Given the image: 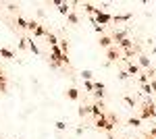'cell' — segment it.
Listing matches in <instances>:
<instances>
[{"instance_id":"cell-42","label":"cell","mask_w":156,"mask_h":139,"mask_svg":"<svg viewBox=\"0 0 156 139\" xmlns=\"http://www.w3.org/2000/svg\"><path fill=\"white\" fill-rule=\"evenodd\" d=\"M0 21H2V15H0Z\"/></svg>"},{"instance_id":"cell-21","label":"cell","mask_w":156,"mask_h":139,"mask_svg":"<svg viewBox=\"0 0 156 139\" xmlns=\"http://www.w3.org/2000/svg\"><path fill=\"white\" fill-rule=\"evenodd\" d=\"M67 21L71 25H77L79 23V15H77V12H69V15H67Z\"/></svg>"},{"instance_id":"cell-39","label":"cell","mask_w":156,"mask_h":139,"mask_svg":"<svg viewBox=\"0 0 156 139\" xmlns=\"http://www.w3.org/2000/svg\"><path fill=\"white\" fill-rule=\"evenodd\" d=\"M9 11L15 12V11H17V4H12V2H11V4H9Z\"/></svg>"},{"instance_id":"cell-1","label":"cell","mask_w":156,"mask_h":139,"mask_svg":"<svg viewBox=\"0 0 156 139\" xmlns=\"http://www.w3.org/2000/svg\"><path fill=\"white\" fill-rule=\"evenodd\" d=\"M154 114H156V104H154V102H150V100L144 102L142 108H140V118H142V120H148V118L154 120Z\"/></svg>"},{"instance_id":"cell-23","label":"cell","mask_w":156,"mask_h":139,"mask_svg":"<svg viewBox=\"0 0 156 139\" xmlns=\"http://www.w3.org/2000/svg\"><path fill=\"white\" fill-rule=\"evenodd\" d=\"M58 48L62 54H69V42L67 40H58Z\"/></svg>"},{"instance_id":"cell-30","label":"cell","mask_w":156,"mask_h":139,"mask_svg":"<svg viewBox=\"0 0 156 139\" xmlns=\"http://www.w3.org/2000/svg\"><path fill=\"white\" fill-rule=\"evenodd\" d=\"M37 25H40L37 21H29V23H27V31H31V33H34V29H36Z\"/></svg>"},{"instance_id":"cell-6","label":"cell","mask_w":156,"mask_h":139,"mask_svg":"<svg viewBox=\"0 0 156 139\" xmlns=\"http://www.w3.org/2000/svg\"><path fill=\"white\" fill-rule=\"evenodd\" d=\"M125 37H129L127 29H115V31H112V35H110V40H112V44H115V46H117V44H121Z\"/></svg>"},{"instance_id":"cell-43","label":"cell","mask_w":156,"mask_h":139,"mask_svg":"<svg viewBox=\"0 0 156 139\" xmlns=\"http://www.w3.org/2000/svg\"><path fill=\"white\" fill-rule=\"evenodd\" d=\"M154 54H156V48H154Z\"/></svg>"},{"instance_id":"cell-44","label":"cell","mask_w":156,"mask_h":139,"mask_svg":"<svg viewBox=\"0 0 156 139\" xmlns=\"http://www.w3.org/2000/svg\"><path fill=\"white\" fill-rule=\"evenodd\" d=\"M154 71H156V69H154Z\"/></svg>"},{"instance_id":"cell-36","label":"cell","mask_w":156,"mask_h":139,"mask_svg":"<svg viewBox=\"0 0 156 139\" xmlns=\"http://www.w3.org/2000/svg\"><path fill=\"white\" fill-rule=\"evenodd\" d=\"M148 135H150V137H154V139H156V125H154V127H152V129H150V131H148Z\"/></svg>"},{"instance_id":"cell-20","label":"cell","mask_w":156,"mask_h":139,"mask_svg":"<svg viewBox=\"0 0 156 139\" xmlns=\"http://www.w3.org/2000/svg\"><path fill=\"white\" fill-rule=\"evenodd\" d=\"M106 118H108V123H110V125H115V127L119 125V116L115 114V112H106Z\"/></svg>"},{"instance_id":"cell-8","label":"cell","mask_w":156,"mask_h":139,"mask_svg":"<svg viewBox=\"0 0 156 139\" xmlns=\"http://www.w3.org/2000/svg\"><path fill=\"white\" fill-rule=\"evenodd\" d=\"M117 48H119L121 52H127V50H133V48H135V44H133L131 37H125L121 44H117Z\"/></svg>"},{"instance_id":"cell-32","label":"cell","mask_w":156,"mask_h":139,"mask_svg":"<svg viewBox=\"0 0 156 139\" xmlns=\"http://www.w3.org/2000/svg\"><path fill=\"white\" fill-rule=\"evenodd\" d=\"M83 87L87 92H94V81H83Z\"/></svg>"},{"instance_id":"cell-19","label":"cell","mask_w":156,"mask_h":139,"mask_svg":"<svg viewBox=\"0 0 156 139\" xmlns=\"http://www.w3.org/2000/svg\"><path fill=\"white\" fill-rule=\"evenodd\" d=\"M127 125H131V127H142V118H140V116H131V118H127Z\"/></svg>"},{"instance_id":"cell-9","label":"cell","mask_w":156,"mask_h":139,"mask_svg":"<svg viewBox=\"0 0 156 139\" xmlns=\"http://www.w3.org/2000/svg\"><path fill=\"white\" fill-rule=\"evenodd\" d=\"M98 44H100V48H104V50H108V48L115 46V44H112V40H110V35H100Z\"/></svg>"},{"instance_id":"cell-5","label":"cell","mask_w":156,"mask_h":139,"mask_svg":"<svg viewBox=\"0 0 156 139\" xmlns=\"http://www.w3.org/2000/svg\"><path fill=\"white\" fill-rule=\"evenodd\" d=\"M104 112H106V110H104V102H102V100H96L94 104L90 106V114H94L96 118H98V116H102Z\"/></svg>"},{"instance_id":"cell-11","label":"cell","mask_w":156,"mask_h":139,"mask_svg":"<svg viewBox=\"0 0 156 139\" xmlns=\"http://www.w3.org/2000/svg\"><path fill=\"white\" fill-rule=\"evenodd\" d=\"M137 64H140V69H152L150 58L146 56V54H140V56H137Z\"/></svg>"},{"instance_id":"cell-18","label":"cell","mask_w":156,"mask_h":139,"mask_svg":"<svg viewBox=\"0 0 156 139\" xmlns=\"http://www.w3.org/2000/svg\"><path fill=\"white\" fill-rule=\"evenodd\" d=\"M67 98L69 100H79V89H75V87L67 89Z\"/></svg>"},{"instance_id":"cell-7","label":"cell","mask_w":156,"mask_h":139,"mask_svg":"<svg viewBox=\"0 0 156 139\" xmlns=\"http://www.w3.org/2000/svg\"><path fill=\"white\" fill-rule=\"evenodd\" d=\"M125 62H127V73H129V77H133V75H140V73H142V69H140V64H135V62H133V60H125Z\"/></svg>"},{"instance_id":"cell-29","label":"cell","mask_w":156,"mask_h":139,"mask_svg":"<svg viewBox=\"0 0 156 139\" xmlns=\"http://www.w3.org/2000/svg\"><path fill=\"white\" fill-rule=\"evenodd\" d=\"M81 77H83V81H92L94 73H92V71H81Z\"/></svg>"},{"instance_id":"cell-10","label":"cell","mask_w":156,"mask_h":139,"mask_svg":"<svg viewBox=\"0 0 156 139\" xmlns=\"http://www.w3.org/2000/svg\"><path fill=\"white\" fill-rule=\"evenodd\" d=\"M94 96H96V100H102L104 98V83L102 81L94 83Z\"/></svg>"},{"instance_id":"cell-4","label":"cell","mask_w":156,"mask_h":139,"mask_svg":"<svg viewBox=\"0 0 156 139\" xmlns=\"http://www.w3.org/2000/svg\"><path fill=\"white\" fill-rule=\"evenodd\" d=\"M106 58H108V64H112V62H117V60H123L121 50L117 46H112V48H108V50H106Z\"/></svg>"},{"instance_id":"cell-22","label":"cell","mask_w":156,"mask_h":139,"mask_svg":"<svg viewBox=\"0 0 156 139\" xmlns=\"http://www.w3.org/2000/svg\"><path fill=\"white\" fill-rule=\"evenodd\" d=\"M46 40H48V44H50V48H52V46H58V37H56V35L52 33V31H50V33L46 35Z\"/></svg>"},{"instance_id":"cell-35","label":"cell","mask_w":156,"mask_h":139,"mask_svg":"<svg viewBox=\"0 0 156 139\" xmlns=\"http://www.w3.org/2000/svg\"><path fill=\"white\" fill-rule=\"evenodd\" d=\"M142 92L144 93H150L152 89H150V83H146V85H142Z\"/></svg>"},{"instance_id":"cell-14","label":"cell","mask_w":156,"mask_h":139,"mask_svg":"<svg viewBox=\"0 0 156 139\" xmlns=\"http://www.w3.org/2000/svg\"><path fill=\"white\" fill-rule=\"evenodd\" d=\"M15 23H17V29H21V31H25V29H27V23H29V21H27L25 17H21V15H19Z\"/></svg>"},{"instance_id":"cell-38","label":"cell","mask_w":156,"mask_h":139,"mask_svg":"<svg viewBox=\"0 0 156 139\" xmlns=\"http://www.w3.org/2000/svg\"><path fill=\"white\" fill-rule=\"evenodd\" d=\"M150 89L156 92V79H150Z\"/></svg>"},{"instance_id":"cell-27","label":"cell","mask_w":156,"mask_h":139,"mask_svg":"<svg viewBox=\"0 0 156 139\" xmlns=\"http://www.w3.org/2000/svg\"><path fill=\"white\" fill-rule=\"evenodd\" d=\"M29 52H34V54H40V48H37V44L34 42V40H29Z\"/></svg>"},{"instance_id":"cell-34","label":"cell","mask_w":156,"mask_h":139,"mask_svg":"<svg viewBox=\"0 0 156 139\" xmlns=\"http://www.w3.org/2000/svg\"><path fill=\"white\" fill-rule=\"evenodd\" d=\"M119 79H121V81H127V79H129V73H127V71H121V73H119Z\"/></svg>"},{"instance_id":"cell-2","label":"cell","mask_w":156,"mask_h":139,"mask_svg":"<svg viewBox=\"0 0 156 139\" xmlns=\"http://www.w3.org/2000/svg\"><path fill=\"white\" fill-rule=\"evenodd\" d=\"M96 129H98V131H104V133H112V131H115V125H110V123H108L106 112L96 118Z\"/></svg>"},{"instance_id":"cell-37","label":"cell","mask_w":156,"mask_h":139,"mask_svg":"<svg viewBox=\"0 0 156 139\" xmlns=\"http://www.w3.org/2000/svg\"><path fill=\"white\" fill-rule=\"evenodd\" d=\"M94 31H96V33H102V31H104V27H102V25H94Z\"/></svg>"},{"instance_id":"cell-31","label":"cell","mask_w":156,"mask_h":139,"mask_svg":"<svg viewBox=\"0 0 156 139\" xmlns=\"http://www.w3.org/2000/svg\"><path fill=\"white\" fill-rule=\"evenodd\" d=\"M54 127H56V131H65V129H67V125H65L62 120H56V123H54Z\"/></svg>"},{"instance_id":"cell-25","label":"cell","mask_w":156,"mask_h":139,"mask_svg":"<svg viewBox=\"0 0 156 139\" xmlns=\"http://www.w3.org/2000/svg\"><path fill=\"white\" fill-rule=\"evenodd\" d=\"M137 81H140V85L150 83V75H148V73H140V75H137Z\"/></svg>"},{"instance_id":"cell-41","label":"cell","mask_w":156,"mask_h":139,"mask_svg":"<svg viewBox=\"0 0 156 139\" xmlns=\"http://www.w3.org/2000/svg\"><path fill=\"white\" fill-rule=\"evenodd\" d=\"M146 139H154V137H150V135H146Z\"/></svg>"},{"instance_id":"cell-24","label":"cell","mask_w":156,"mask_h":139,"mask_svg":"<svg viewBox=\"0 0 156 139\" xmlns=\"http://www.w3.org/2000/svg\"><path fill=\"white\" fill-rule=\"evenodd\" d=\"M0 58H9L11 60V58H15V54H12L9 48H0Z\"/></svg>"},{"instance_id":"cell-28","label":"cell","mask_w":156,"mask_h":139,"mask_svg":"<svg viewBox=\"0 0 156 139\" xmlns=\"http://www.w3.org/2000/svg\"><path fill=\"white\" fill-rule=\"evenodd\" d=\"M77 114L81 116V118H83V116H87V114H90V106H81V108L77 110Z\"/></svg>"},{"instance_id":"cell-3","label":"cell","mask_w":156,"mask_h":139,"mask_svg":"<svg viewBox=\"0 0 156 139\" xmlns=\"http://www.w3.org/2000/svg\"><path fill=\"white\" fill-rule=\"evenodd\" d=\"M110 21H112V15H108V12H104V11H98L96 15L92 17V23L94 25H102V27L108 25Z\"/></svg>"},{"instance_id":"cell-17","label":"cell","mask_w":156,"mask_h":139,"mask_svg":"<svg viewBox=\"0 0 156 139\" xmlns=\"http://www.w3.org/2000/svg\"><path fill=\"white\" fill-rule=\"evenodd\" d=\"M83 11H85V12H90V15L94 17V15H96L100 9H98V6H94V4H90V2H83Z\"/></svg>"},{"instance_id":"cell-15","label":"cell","mask_w":156,"mask_h":139,"mask_svg":"<svg viewBox=\"0 0 156 139\" xmlns=\"http://www.w3.org/2000/svg\"><path fill=\"white\" fill-rule=\"evenodd\" d=\"M6 75H4V71L0 69V93H6Z\"/></svg>"},{"instance_id":"cell-33","label":"cell","mask_w":156,"mask_h":139,"mask_svg":"<svg viewBox=\"0 0 156 139\" xmlns=\"http://www.w3.org/2000/svg\"><path fill=\"white\" fill-rule=\"evenodd\" d=\"M125 104H127V106H131V108H133V106H135V100H133L131 96H125Z\"/></svg>"},{"instance_id":"cell-16","label":"cell","mask_w":156,"mask_h":139,"mask_svg":"<svg viewBox=\"0 0 156 139\" xmlns=\"http://www.w3.org/2000/svg\"><path fill=\"white\" fill-rule=\"evenodd\" d=\"M56 9H58L60 15H65V17H67V15L71 12V4H69V2H62V4H58V6H56Z\"/></svg>"},{"instance_id":"cell-12","label":"cell","mask_w":156,"mask_h":139,"mask_svg":"<svg viewBox=\"0 0 156 139\" xmlns=\"http://www.w3.org/2000/svg\"><path fill=\"white\" fill-rule=\"evenodd\" d=\"M48 33H50V31L44 27V25H37L36 29H34V37H46Z\"/></svg>"},{"instance_id":"cell-26","label":"cell","mask_w":156,"mask_h":139,"mask_svg":"<svg viewBox=\"0 0 156 139\" xmlns=\"http://www.w3.org/2000/svg\"><path fill=\"white\" fill-rule=\"evenodd\" d=\"M19 48L21 50H29V37H21L19 40Z\"/></svg>"},{"instance_id":"cell-40","label":"cell","mask_w":156,"mask_h":139,"mask_svg":"<svg viewBox=\"0 0 156 139\" xmlns=\"http://www.w3.org/2000/svg\"><path fill=\"white\" fill-rule=\"evenodd\" d=\"M106 139H115V137H112V133H108V137Z\"/></svg>"},{"instance_id":"cell-13","label":"cell","mask_w":156,"mask_h":139,"mask_svg":"<svg viewBox=\"0 0 156 139\" xmlns=\"http://www.w3.org/2000/svg\"><path fill=\"white\" fill-rule=\"evenodd\" d=\"M129 19H131V12H125V15H115V17H112V21H115V23H127Z\"/></svg>"}]
</instances>
